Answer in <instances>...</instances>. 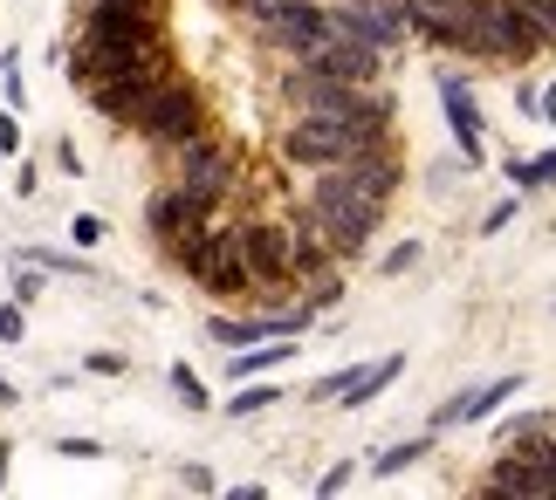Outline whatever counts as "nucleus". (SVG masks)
<instances>
[{
  "label": "nucleus",
  "instance_id": "2f4dec72",
  "mask_svg": "<svg viewBox=\"0 0 556 500\" xmlns=\"http://www.w3.org/2000/svg\"><path fill=\"white\" fill-rule=\"evenodd\" d=\"M399 8H405V0H399Z\"/></svg>",
  "mask_w": 556,
  "mask_h": 500
},
{
  "label": "nucleus",
  "instance_id": "c85d7f7f",
  "mask_svg": "<svg viewBox=\"0 0 556 500\" xmlns=\"http://www.w3.org/2000/svg\"><path fill=\"white\" fill-rule=\"evenodd\" d=\"M8 405H14V384H8V377H0V411H8Z\"/></svg>",
  "mask_w": 556,
  "mask_h": 500
},
{
  "label": "nucleus",
  "instance_id": "4be33fe9",
  "mask_svg": "<svg viewBox=\"0 0 556 500\" xmlns=\"http://www.w3.org/2000/svg\"><path fill=\"white\" fill-rule=\"evenodd\" d=\"M21 330H28V322H21V302H8V309H0V343H21Z\"/></svg>",
  "mask_w": 556,
  "mask_h": 500
},
{
  "label": "nucleus",
  "instance_id": "9d476101",
  "mask_svg": "<svg viewBox=\"0 0 556 500\" xmlns=\"http://www.w3.org/2000/svg\"><path fill=\"white\" fill-rule=\"evenodd\" d=\"M206 200H200V192H159V200H152V233H165V241H179V233H192V227H206Z\"/></svg>",
  "mask_w": 556,
  "mask_h": 500
},
{
  "label": "nucleus",
  "instance_id": "dca6fc26",
  "mask_svg": "<svg viewBox=\"0 0 556 500\" xmlns=\"http://www.w3.org/2000/svg\"><path fill=\"white\" fill-rule=\"evenodd\" d=\"M295 357V343H262V350H233V377H262V371H275V363H289Z\"/></svg>",
  "mask_w": 556,
  "mask_h": 500
},
{
  "label": "nucleus",
  "instance_id": "a878e982",
  "mask_svg": "<svg viewBox=\"0 0 556 500\" xmlns=\"http://www.w3.org/2000/svg\"><path fill=\"white\" fill-rule=\"evenodd\" d=\"M0 151H21V124H14V111H0Z\"/></svg>",
  "mask_w": 556,
  "mask_h": 500
},
{
  "label": "nucleus",
  "instance_id": "20e7f679",
  "mask_svg": "<svg viewBox=\"0 0 556 500\" xmlns=\"http://www.w3.org/2000/svg\"><path fill=\"white\" fill-rule=\"evenodd\" d=\"M371 138L357 124H344V117H316V111H295V124L282 130V158L289 165H344L351 151H365Z\"/></svg>",
  "mask_w": 556,
  "mask_h": 500
},
{
  "label": "nucleus",
  "instance_id": "5701e85b",
  "mask_svg": "<svg viewBox=\"0 0 556 500\" xmlns=\"http://www.w3.org/2000/svg\"><path fill=\"white\" fill-rule=\"evenodd\" d=\"M413 260H419V241H405V247H392V254H384V274H405Z\"/></svg>",
  "mask_w": 556,
  "mask_h": 500
},
{
  "label": "nucleus",
  "instance_id": "c756f323",
  "mask_svg": "<svg viewBox=\"0 0 556 500\" xmlns=\"http://www.w3.org/2000/svg\"><path fill=\"white\" fill-rule=\"evenodd\" d=\"M0 487H8V446H0Z\"/></svg>",
  "mask_w": 556,
  "mask_h": 500
},
{
  "label": "nucleus",
  "instance_id": "412c9836",
  "mask_svg": "<svg viewBox=\"0 0 556 500\" xmlns=\"http://www.w3.org/2000/svg\"><path fill=\"white\" fill-rule=\"evenodd\" d=\"M70 241L76 247H97L103 241V220H97V213H76V220H70Z\"/></svg>",
  "mask_w": 556,
  "mask_h": 500
},
{
  "label": "nucleus",
  "instance_id": "39448f33",
  "mask_svg": "<svg viewBox=\"0 0 556 500\" xmlns=\"http://www.w3.org/2000/svg\"><path fill=\"white\" fill-rule=\"evenodd\" d=\"M254 21H262V35L275 41V49H289L295 62L316 55L337 35V21H330L324 0H275V8H254Z\"/></svg>",
  "mask_w": 556,
  "mask_h": 500
},
{
  "label": "nucleus",
  "instance_id": "6e6552de",
  "mask_svg": "<svg viewBox=\"0 0 556 500\" xmlns=\"http://www.w3.org/2000/svg\"><path fill=\"white\" fill-rule=\"evenodd\" d=\"M179 151H186V179H179V185H186V192H200V200L213 206V200H220V192L233 185V151H227V144H213L206 130H200V138H186Z\"/></svg>",
  "mask_w": 556,
  "mask_h": 500
},
{
  "label": "nucleus",
  "instance_id": "ddd939ff",
  "mask_svg": "<svg viewBox=\"0 0 556 500\" xmlns=\"http://www.w3.org/2000/svg\"><path fill=\"white\" fill-rule=\"evenodd\" d=\"M549 439H556V419H549V411H529V419H516L502 432V452H516V460H543Z\"/></svg>",
  "mask_w": 556,
  "mask_h": 500
},
{
  "label": "nucleus",
  "instance_id": "7c9ffc66",
  "mask_svg": "<svg viewBox=\"0 0 556 500\" xmlns=\"http://www.w3.org/2000/svg\"><path fill=\"white\" fill-rule=\"evenodd\" d=\"M248 8H275V0H248Z\"/></svg>",
  "mask_w": 556,
  "mask_h": 500
},
{
  "label": "nucleus",
  "instance_id": "a211bd4d",
  "mask_svg": "<svg viewBox=\"0 0 556 500\" xmlns=\"http://www.w3.org/2000/svg\"><path fill=\"white\" fill-rule=\"evenodd\" d=\"M275 398H282V390H275V384H241V398H227V411H233V419H254V411H268Z\"/></svg>",
  "mask_w": 556,
  "mask_h": 500
},
{
  "label": "nucleus",
  "instance_id": "7ed1b4c3",
  "mask_svg": "<svg viewBox=\"0 0 556 500\" xmlns=\"http://www.w3.org/2000/svg\"><path fill=\"white\" fill-rule=\"evenodd\" d=\"M309 227L324 233V247H330V254H365L371 227H378V206H371V200H357V192L337 179V171H324V179L309 185Z\"/></svg>",
  "mask_w": 556,
  "mask_h": 500
},
{
  "label": "nucleus",
  "instance_id": "f03ea898",
  "mask_svg": "<svg viewBox=\"0 0 556 500\" xmlns=\"http://www.w3.org/2000/svg\"><path fill=\"white\" fill-rule=\"evenodd\" d=\"M440 41H454V49H467V55H495V62H522V55L543 49L516 0H475V8H467Z\"/></svg>",
  "mask_w": 556,
  "mask_h": 500
},
{
  "label": "nucleus",
  "instance_id": "6ab92c4d",
  "mask_svg": "<svg viewBox=\"0 0 556 500\" xmlns=\"http://www.w3.org/2000/svg\"><path fill=\"white\" fill-rule=\"evenodd\" d=\"M173 390H179V405H192V411H206L213 398H206V384H200V371L192 363H173Z\"/></svg>",
  "mask_w": 556,
  "mask_h": 500
},
{
  "label": "nucleus",
  "instance_id": "f8f14e48",
  "mask_svg": "<svg viewBox=\"0 0 556 500\" xmlns=\"http://www.w3.org/2000/svg\"><path fill=\"white\" fill-rule=\"evenodd\" d=\"M502 398H516V377H495V384H481V390H460V398L440 411V425H475V419H488Z\"/></svg>",
  "mask_w": 556,
  "mask_h": 500
},
{
  "label": "nucleus",
  "instance_id": "423d86ee",
  "mask_svg": "<svg viewBox=\"0 0 556 500\" xmlns=\"http://www.w3.org/2000/svg\"><path fill=\"white\" fill-rule=\"evenodd\" d=\"M138 130H144V138H159V144H186V138H200V97H192V90H179V82L165 76L159 90L144 97Z\"/></svg>",
  "mask_w": 556,
  "mask_h": 500
},
{
  "label": "nucleus",
  "instance_id": "b1692460",
  "mask_svg": "<svg viewBox=\"0 0 556 500\" xmlns=\"http://www.w3.org/2000/svg\"><path fill=\"white\" fill-rule=\"evenodd\" d=\"M55 452H62V460H97V452H103V446H97V439H62Z\"/></svg>",
  "mask_w": 556,
  "mask_h": 500
},
{
  "label": "nucleus",
  "instance_id": "aec40b11",
  "mask_svg": "<svg viewBox=\"0 0 556 500\" xmlns=\"http://www.w3.org/2000/svg\"><path fill=\"white\" fill-rule=\"evenodd\" d=\"M419 452H433V432H419V439H405V446H392V452H384V460H378V473H405V466L419 460Z\"/></svg>",
  "mask_w": 556,
  "mask_h": 500
},
{
  "label": "nucleus",
  "instance_id": "393cba45",
  "mask_svg": "<svg viewBox=\"0 0 556 500\" xmlns=\"http://www.w3.org/2000/svg\"><path fill=\"white\" fill-rule=\"evenodd\" d=\"M344 487H351V466H330L324 480H316V493H344Z\"/></svg>",
  "mask_w": 556,
  "mask_h": 500
},
{
  "label": "nucleus",
  "instance_id": "0eeeda50",
  "mask_svg": "<svg viewBox=\"0 0 556 500\" xmlns=\"http://www.w3.org/2000/svg\"><path fill=\"white\" fill-rule=\"evenodd\" d=\"M83 49H159V14H124V8H97L90 0Z\"/></svg>",
  "mask_w": 556,
  "mask_h": 500
},
{
  "label": "nucleus",
  "instance_id": "f3484780",
  "mask_svg": "<svg viewBox=\"0 0 556 500\" xmlns=\"http://www.w3.org/2000/svg\"><path fill=\"white\" fill-rule=\"evenodd\" d=\"M508 179H516L522 192L529 185H556V151H543V158H516V165H508Z\"/></svg>",
  "mask_w": 556,
  "mask_h": 500
},
{
  "label": "nucleus",
  "instance_id": "9b49d317",
  "mask_svg": "<svg viewBox=\"0 0 556 500\" xmlns=\"http://www.w3.org/2000/svg\"><path fill=\"white\" fill-rule=\"evenodd\" d=\"M440 103H446V124H454L460 151H467V158H481V103L467 97V82L446 76V82H440Z\"/></svg>",
  "mask_w": 556,
  "mask_h": 500
},
{
  "label": "nucleus",
  "instance_id": "4468645a",
  "mask_svg": "<svg viewBox=\"0 0 556 500\" xmlns=\"http://www.w3.org/2000/svg\"><path fill=\"white\" fill-rule=\"evenodd\" d=\"M399 371H405V357H378L371 371H351V377H344V390H337V398H344V405H365V398H378V390L392 384Z\"/></svg>",
  "mask_w": 556,
  "mask_h": 500
},
{
  "label": "nucleus",
  "instance_id": "2eb2a0df",
  "mask_svg": "<svg viewBox=\"0 0 556 500\" xmlns=\"http://www.w3.org/2000/svg\"><path fill=\"white\" fill-rule=\"evenodd\" d=\"M467 8H475V0H405V21H419L426 35H446Z\"/></svg>",
  "mask_w": 556,
  "mask_h": 500
},
{
  "label": "nucleus",
  "instance_id": "cd10ccee",
  "mask_svg": "<svg viewBox=\"0 0 556 500\" xmlns=\"http://www.w3.org/2000/svg\"><path fill=\"white\" fill-rule=\"evenodd\" d=\"M536 111H543V117H549V124H556V82H549V90H543V97H536Z\"/></svg>",
  "mask_w": 556,
  "mask_h": 500
},
{
  "label": "nucleus",
  "instance_id": "1a4fd4ad",
  "mask_svg": "<svg viewBox=\"0 0 556 500\" xmlns=\"http://www.w3.org/2000/svg\"><path fill=\"white\" fill-rule=\"evenodd\" d=\"M303 69L337 76V82H371L378 76V49H371V41H351V35H330L316 55H303Z\"/></svg>",
  "mask_w": 556,
  "mask_h": 500
},
{
  "label": "nucleus",
  "instance_id": "f257e3e1",
  "mask_svg": "<svg viewBox=\"0 0 556 500\" xmlns=\"http://www.w3.org/2000/svg\"><path fill=\"white\" fill-rule=\"evenodd\" d=\"M282 97L295 111H316V117H344L357 124L365 138H384V124H392V103H384L371 82H337V76H316V69H295L282 82Z\"/></svg>",
  "mask_w": 556,
  "mask_h": 500
},
{
  "label": "nucleus",
  "instance_id": "bb28decb",
  "mask_svg": "<svg viewBox=\"0 0 556 500\" xmlns=\"http://www.w3.org/2000/svg\"><path fill=\"white\" fill-rule=\"evenodd\" d=\"M97 8H124V14H152V0H97Z\"/></svg>",
  "mask_w": 556,
  "mask_h": 500
}]
</instances>
